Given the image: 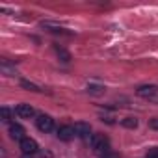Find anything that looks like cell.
Instances as JSON below:
<instances>
[{"label": "cell", "mask_w": 158, "mask_h": 158, "mask_svg": "<svg viewBox=\"0 0 158 158\" xmlns=\"http://www.w3.org/2000/svg\"><path fill=\"white\" fill-rule=\"evenodd\" d=\"M35 123H37V128L41 130V132H48V130H52V127H54V121H52V117L50 115H39L37 119H35Z\"/></svg>", "instance_id": "cell-1"}, {"label": "cell", "mask_w": 158, "mask_h": 158, "mask_svg": "<svg viewBox=\"0 0 158 158\" xmlns=\"http://www.w3.org/2000/svg\"><path fill=\"white\" fill-rule=\"evenodd\" d=\"M89 143H91V147H93L95 151H102V149H106V145H108V139H106L102 134H91V138H89Z\"/></svg>", "instance_id": "cell-2"}, {"label": "cell", "mask_w": 158, "mask_h": 158, "mask_svg": "<svg viewBox=\"0 0 158 158\" xmlns=\"http://www.w3.org/2000/svg\"><path fill=\"white\" fill-rule=\"evenodd\" d=\"M21 149H23V152L24 154H34V152H37V141L35 139H32V138H24V139H21Z\"/></svg>", "instance_id": "cell-3"}, {"label": "cell", "mask_w": 158, "mask_h": 158, "mask_svg": "<svg viewBox=\"0 0 158 158\" xmlns=\"http://www.w3.org/2000/svg\"><path fill=\"white\" fill-rule=\"evenodd\" d=\"M74 134L76 136H80V138H88L89 134H91V127L88 125V123H84V121H78V123H74Z\"/></svg>", "instance_id": "cell-4"}, {"label": "cell", "mask_w": 158, "mask_h": 158, "mask_svg": "<svg viewBox=\"0 0 158 158\" xmlns=\"http://www.w3.org/2000/svg\"><path fill=\"white\" fill-rule=\"evenodd\" d=\"M15 114H17L19 117H23V119H30V117H34L35 110H34L30 104H19V106L15 108Z\"/></svg>", "instance_id": "cell-5"}, {"label": "cell", "mask_w": 158, "mask_h": 158, "mask_svg": "<svg viewBox=\"0 0 158 158\" xmlns=\"http://www.w3.org/2000/svg\"><path fill=\"white\" fill-rule=\"evenodd\" d=\"M73 136H76L74 134V128L73 127H60L58 128V138L61 139V141H69V139H73Z\"/></svg>", "instance_id": "cell-6"}, {"label": "cell", "mask_w": 158, "mask_h": 158, "mask_svg": "<svg viewBox=\"0 0 158 158\" xmlns=\"http://www.w3.org/2000/svg\"><path fill=\"white\" fill-rule=\"evenodd\" d=\"M138 95L139 97H145V99L156 97L158 95V88L156 86H141V88H138Z\"/></svg>", "instance_id": "cell-7"}, {"label": "cell", "mask_w": 158, "mask_h": 158, "mask_svg": "<svg viewBox=\"0 0 158 158\" xmlns=\"http://www.w3.org/2000/svg\"><path fill=\"white\" fill-rule=\"evenodd\" d=\"M10 136L13 138V139H24V128L21 127V125H17V123H13V125H10Z\"/></svg>", "instance_id": "cell-8"}, {"label": "cell", "mask_w": 158, "mask_h": 158, "mask_svg": "<svg viewBox=\"0 0 158 158\" xmlns=\"http://www.w3.org/2000/svg\"><path fill=\"white\" fill-rule=\"evenodd\" d=\"M121 125L125 128H136L138 127V119L136 117H125V119H121Z\"/></svg>", "instance_id": "cell-9"}, {"label": "cell", "mask_w": 158, "mask_h": 158, "mask_svg": "<svg viewBox=\"0 0 158 158\" xmlns=\"http://www.w3.org/2000/svg\"><path fill=\"white\" fill-rule=\"evenodd\" d=\"M21 86H23V88H26V89H30V91H41V88H39V86H35L34 82H28V80H21Z\"/></svg>", "instance_id": "cell-10"}, {"label": "cell", "mask_w": 158, "mask_h": 158, "mask_svg": "<svg viewBox=\"0 0 158 158\" xmlns=\"http://www.w3.org/2000/svg\"><path fill=\"white\" fill-rule=\"evenodd\" d=\"M0 114H2V121H10L11 119V112L8 108H2V110H0Z\"/></svg>", "instance_id": "cell-11"}, {"label": "cell", "mask_w": 158, "mask_h": 158, "mask_svg": "<svg viewBox=\"0 0 158 158\" xmlns=\"http://www.w3.org/2000/svg\"><path fill=\"white\" fill-rule=\"evenodd\" d=\"M88 91H89V93H95V95H101V93H102V88H99V86H89Z\"/></svg>", "instance_id": "cell-12"}, {"label": "cell", "mask_w": 158, "mask_h": 158, "mask_svg": "<svg viewBox=\"0 0 158 158\" xmlns=\"http://www.w3.org/2000/svg\"><path fill=\"white\" fill-rule=\"evenodd\" d=\"M149 127L154 128V130H158V117H156V119H151V121H149Z\"/></svg>", "instance_id": "cell-13"}, {"label": "cell", "mask_w": 158, "mask_h": 158, "mask_svg": "<svg viewBox=\"0 0 158 158\" xmlns=\"http://www.w3.org/2000/svg\"><path fill=\"white\" fill-rule=\"evenodd\" d=\"M147 158H158V151H152V152H151Z\"/></svg>", "instance_id": "cell-14"}, {"label": "cell", "mask_w": 158, "mask_h": 158, "mask_svg": "<svg viewBox=\"0 0 158 158\" xmlns=\"http://www.w3.org/2000/svg\"><path fill=\"white\" fill-rule=\"evenodd\" d=\"M23 158H32V156H28V154H24V156H23Z\"/></svg>", "instance_id": "cell-15"}]
</instances>
